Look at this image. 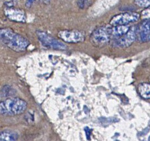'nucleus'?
I'll use <instances>...</instances> for the list:
<instances>
[{"instance_id":"f257e3e1","label":"nucleus","mask_w":150,"mask_h":141,"mask_svg":"<svg viewBox=\"0 0 150 141\" xmlns=\"http://www.w3.org/2000/svg\"><path fill=\"white\" fill-rule=\"evenodd\" d=\"M0 40L11 50L19 52L25 51L29 45L27 39L7 28H0Z\"/></svg>"},{"instance_id":"f03ea898","label":"nucleus","mask_w":150,"mask_h":141,"mask_svg":"<svg viewBox=\"0 0 150 141\" xmlns=\"http://www.w3.org/2000/svg\"><path fill=\"white\" fill-rule=\"evenodd\" d=\"M27 108V102L19 98H11L0 102V114L4 116L19 115L24 113Z\"/></svg>"},{"instance_id":"7ed1b4c3","label":"nucleus","mask_w":150,"mask_h":141,"mask_svg":"<svg viewBox=\"0 0 150 141\" xmlns=\"http://www.w3.org/2000/svg\"><path fill=\"white\" fill-rule=\"evenodd\" d=\"M111 37L110 27H102L94 30L91 35L90 40L96 47H103L109 42Z\"/></svg>"},{"instance_id":"20e7f679","label":"nucleus","mask_w":150,"mask_h":141,"mask_svg":"<svg viewBox=\"0 0 150 141\" xmlns=\"http://www.w3.org/2000/svg\"><path fill=\"white\" fill-rule=\"evenodd\" d=\"M37 35L39 41L45 47L59 50H64L67 49L65 44L53 38L46 32L38 31Z\"/></svg>"},{"instance_id":"39448f33","label":"nucleus","mask_w":150,"mask_h":141,"mask_svg":"<svg viewBox=\"0 0 150 141\" xmlns=\"http://www.w3.org/2000/svg\"><path fill=\"white\" fill-rule=\"evenodd\" d=\"M140 14L135 12H125L117 14L113 17L110 21V24L112 26L125 25L134 23L140 19Z\"/></svg>"},{"instance_id":"423d86ee","label":"nucleus","mask_w":150,"mask_h":141,"mask_svg":"<svg viewBox=\"0 0 150 141\" xmlns=\"http://www.w3.org/2000/svg\"><path fill=\"white\" fill-rule=\"evenodd\" d=\"M58 37L67 43L83 42L85 39L83 32L77 30H65L58 33Z\"/></svg>"},{"instance_id":"0eeeda50","label":"nucleus","mask_w":150,"mask_h":141,"mask_svg":"<svg viewBox=\"0 0 150 141\" xmlns=\"http://www.w3.org/2000/svg\"><path fill=\"white\" fill-rule=\"evenodd\" d=\"M5 16L9 20L19 23H24L26 21V15L23 10L13 7H7L4 10Z\"/></svg>"},{"instance_id":"6e6552de","label":"nucleus","mask_w":150,"mask_h":141,"mask_svg":"<svg viewBox=\"0 0 150 141\" xmlns=\"http://www.w3.org/2000/svg\"><path fill=\"white\" fill-rule=\"evenodd\" d=\"M136 38V31L135 29L130 28L126 34L117 38L114 44L117 47H128L135 42Z\"/></svg>"},{"instance_id":"1a4fd4ad","label":"nucleus","mask_w":150,"mask_h":141,"mask_svg":"<svg viewBox=\"0 0 150 141\" xmlns=\"http://www.w3.org/2000/svg\"><path fill=\"white\" fill-rule=\"evenodd\" d=\"M139 35L142 42L150 40V19H146L141 24L139 29Z\"/></svg>"},{"instance_id":"9d476101","label":"nucleus","mask_w":150,"mask_h":141,"mask_svg":"<svg viewBox=\"0 0 150 141\" xmlns=\"http://www.w3.org/2000/svg\"><path fill=\"white\" fill-rule=\"evenodd\" d=\"M130 28L127 25H117L110 28L111 37L117 39L124 35L129 30Z\"/></svg>"},{"instance_id":"9b49d317","label":"nucleus","mask_w":150,"mask_h":141,"mask_svg":"<svg viewBox=\"0 0 150 141\" xmlns=\"http://www.w3.org/2000/svg\"><path fill=\"white\" fill-rule=\"evenodd\" d=\"M18 138V134L12 131L6 130L0 132V141H16Z\"/></svg>"},{"instance_id":"f8f14e48","label":"nucleus","mask_w":150,"mask_h":141,"mask_svg":"<svg viewBox=\"0 0 150 141\" xmlns=\"http://www.w3.org/2000/svg\"><path fill=\"white\" fill-rule=\"evenodd\" d=\"M137 90L141 97L145 99H150V84L144 83L139 85Z\"/></svg>"},{"instance_id":"ddd939ff","label":"nucleus","mask_w":150,"mask_h":141,"mask_svg":"<svg viewBox=\"0 0 150 141\" xmlns=\"http://www.w3.org/2000/svg\"><path fill=\"white\" fill-rule=\"evenodd\" d=\"M135 4L141 8H147L150 6V0H135Z\"/></svg>"},{"instance_id":"4468645a","label":"nucleus","mask_w":150,"mask_h":141,"mask_svg":"<svg viewBox=\"0 0 150 141\" xmlns=\"http://www.w3.org/2000/svg\"><path fill=\"white\" fill-rule=\"evenodd\" d=\"M34 1V0H27L26 2V4H25L26 7H28V8L30 7L33 5Z\"/></svg>"},{"instance_id":"2eb2a0df","label":"nucleus","mask_w":150,"mask_h":141,"mask_svg":"<svg viewBox=\"0 0 150 141\" xmlns=\"http://www.w3.org/2000/svg\"><path fill=\"white\" fill-rule=\"evenodd\" d=\"M37 1H39V2H40L42 3H43L44 4L47 5V4H49L50 3L51 0H37Z\"/></svg>"},{"instance_id":"dca6fc26","label":"nucleus","mask_w":150,"mask_h":141,"mask_svg":"<svg viewBox=\"0 0 150 141\" xmlns=\"http://www.w3.org/2000/svg\"></svg>"}]
</instances>
